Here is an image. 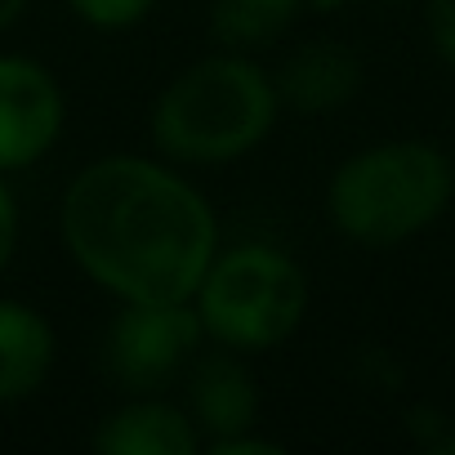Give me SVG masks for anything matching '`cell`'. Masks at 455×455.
I'll use <instances>...</instances> for the list:
<instances>
[{"label":"cell","instance_id":"6da1fadb","mask_svg":"<svg viewBox=\"0 0 455 455\" xmlns=\"http://www.w3.org/2000/svg\"><path fill=\"white\" fill-rule=\"evenodd\" d=\"M63 246L121 304L192 299L219 255L210 201L170 165L116 152L90 161L63 192Z\"/></svg>","mask_w":455,"mask_h":455},{"label":"cell","instance_id":"7a4b0ae2","mask_svg":"<svg viewBox=\"0 0 455 455\" xmlns=\"http://www.w3.org/2000/svg\"><path fill=\"white\" fill-rule=\"evenodd\" d=\"M273 76L228 50L188 63L152 103V143L174 165H223L255 152L277 125Z\"/></svg>","mask_w":455,"mask_h":455},{"label":"cell","instance_id":"3957f363","mask_svg":"<svg viewBox=\"0 0 455 455\" xmlns=\"http://www.w3.org/2000/svg\"><path fill=\"white\" fill-rule=\"evenodd\" d=\"M455 196V161L424 139H388L339 161L326 188L335 233L362 251H393L433 228Z\"/></svg>","mask_w":455,"mask_h":455},{"label":"cell","instance_id":"277c9868","mask_svg":"<svg viewBox=\"0 0 455 455\" xmlns=\"http://www.w3.org/2000/svg\"><path fill=\"white\" fill-rule=\"evenodd\" d=\"M201 331L233 353H268L286 344L308 308V273L273 246L219 251L192 295Z\"/></svg>","mask_w":455,"mask_h":455},{"label":"cell","instance_id":"5b68a950","mask_svg":"<svg viewBox=\"0 0 455 455\" xmlns=\"http://www.w3.org/2000/svg\"><path fill=\"white\" fill-rule=\"evenodd\" d=\"M205 339L192 299L179 304H125L108 331V371L125 393H161L196 357Z\"/></svg>","mask_w":455,"mask_h":455},{"label":"cell","instance_id":"8992f818","mask_svg":"<svg viewBox=\"0 0 455 455\" xmlns=\"http://www.w3.org/2000/svg\"><path fill=\"white\" fill-rule=\"evenodd\" d=\"M68 103L54 72L28 54H0V170L36 165L63 134Z\"/></svg>","mask_w":455,"mask_h":455},{"label":"cell","instance_id":"52a82bcc","mask_svg":"<svg viewBox=\"0 0 455 455\" xmlns=\"http://www.w3.org/2000/svg\"><path fill=\"white\" fill-rule=\"evenodd\" d=\"M188 415H192V424L201 433V446L255 428V419H259V388H255V375L242 362V353L219 344L214 353H201L192 362Z\"/></svg>","mask_w":455,"mask_h":455},{"label":"cell","instance_id":"ba28073f","mask_svg":"<svg viewBox=\"0 0 455 455\" xmlns=\"http://www.w3.org/2000/svg\"><path fill=\"white\" fill-rule=\"evenodd\" d=\"M273 85H277L282 108L291 112H304V116L339 112L362 90V54L348 50L344 41H308L286 54Z\"/></svg>","mask_w":455,"mask_h":455},{"label":"cell","instance_id":"9c48e42d","mask_svg":"<svg viewBox=\"0 0 455 455\" xmlns=\"http://www.w3.org/2000/svg\"><path fill=\"white\" fill-rule=\"evenodd\" d=\"M90 446L103 455H196L201 433L192 415L179 411L174 402H161L156 393H139L99 419Z\"/></svg>","mask_w":455,"mask_h":455},{"label":"cell","instance_id":"30bf717a","mask_svg":"<svg viewBox=\"0 0 455 455\" xmlns=\"http://www.w3.org/2000/svg\"><path fill=\"white\" fill-rule=\"evenodd\" d=\"M54 366V326L23 299H0V406L32 397Z\"/></svg>","mask_w":455,"mask_h":455},{"label":"cell","instance_id":"8fae6325","mask_svg":"<svg viewBox=\"0 0 455 455\" xmlns=\"http://www.w3.org/2000/svg\"><path fill=\"white\" fill-rule=\"evenodd\" d=\"M304 14V0H214L210 5V36L223 50H264Z\"/></svg>","mask_w":455,"mask_h":455},{"label":"cell","instance_id":"7c38bea8","mask_svg":"<svg viewBox=\"0 0 455 455\" xmlns=\"http://www.w3.org/2000/svg\"><path fill=\"white\" fill-rule=\"evenodd\" d=\"M68 5L94 32H130L152 14L156 0H68Z\"/></svg>","mask_w":455,"mask_h":455},{"label":"cell","instance_id":"4fadbf2b","mask_svg":"<svg viewBox=\"0 0 455 455\" xmlns=\"http://www.w3.org/2000/svg\"><path fill=\"white\" fill-rule=\"evenodd\" d=\"M424 28L433 54L455 72V0H424Z\"/></svg>","mask_w":455,"mask_h":455},{"label":"cell","instance_id":"5bb4252c","mask_svg":"<svg viewBox=\"0 0 455 455\" xmlns=\"http://www.w3.org/2000/svg\"><path fill=\"white\" fill-rule=\"evenodd\" d=\"M14 246H19V205H14V192H10V183L0 179V273L10 268V259H14Z\"/></svg>","mask_w":455,"mask_h":455},{"label":"cell","instance_id":"9a60e30c","mask_svg":"<svg viewBox=\"0 0 455 455\" xmlns=\"http://www.w3.org/2000/svg\"><path fill=\"white\" fill-rule=\"evenodd\" d=\"M210 455H277L282 446L268 442V437H255V433H237V437H219V442H205Z\"/></svg>","mask_w":455,"mask_h":455},{"label":"cell","instance_id":"2e32d148","mask_svg":"<svg viewBox=\"0 0 455 455\" xmlns=\"http://www.w3.org/2000/svg\"><path fill=\"white\" fill-rule=\"evenodd\" d=\"M28 10V0H0V36H5Z\"/></svg>","mask_w":455,"mask_h":455},{"label":"cell","instance_id":"e0dca14e","mask_svg":"<svg viewBox=\"0 0 455 455\" xmlns=\"http://www.w3.org/2000/svg\"><path fill=\"white\" fill-rule=\"evenodd\" d=\"M344 5H348V0H304V10H313V14H335Z\"/></svg>","mask_w":455,"mask_h":455},{"label":"cell","instance_id":"ac0fdd59","mask_svg":"<svg viewBox=\"0 0 455 455\" xmlns=\"http://www.w3.org/2000/svg\"><path fill=\"white\" fill-rule=\"evenodd\" d=\"M384 5H402V0H384Z\"/></svg>","mask_w":455,"mask_h":455}]
</instances>
